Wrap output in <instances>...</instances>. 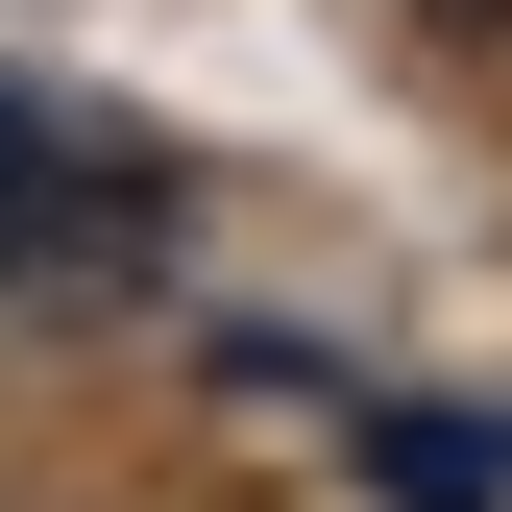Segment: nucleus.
<instances>
[{
    "instance_id": "1",
    "label": "nucleus",
    "mask_w": 512,
    "mask_h": 512,
    "mask_svg": "<svg viewBox=\"0 0 512 512\" xmlns=\"http://www.w3.org/2000/svg\"><path fill=\"white\" fill-rule=\"evenodd\" d=\"M0 293H25V317L171 293V171L122 147L98 98H25V74H0Z\"/></svg>"
},
{
    "instance_id": "2",
    "label": "nucleus",
    "mask_w": 512,
    "mask_h": 512,
    "mask_svg": "<svg viewBox=\"0 0 512 512\" xmlns=\"http://www.w3.org/2000/svg\"><path fill=\"white\" fill-rule=\"evenodd\" d=\"M366 464L439 488V512H512V415H366Z\"/></svg>"
},
{
    "instance_id": "3",
    "label": "nucleus",
    "mask_w": 512,
    "mask_h": 512,
    "mask_svg": "<svg viewBox=\"0 0 512 512\" xmlns=\"http://www.w3.org/2000/svg\"><path fill=\"white\" fill-rule=\"evenodd\" d=\"M415 25H512V0H415Z\"/></svg>"
}]
</instances>
